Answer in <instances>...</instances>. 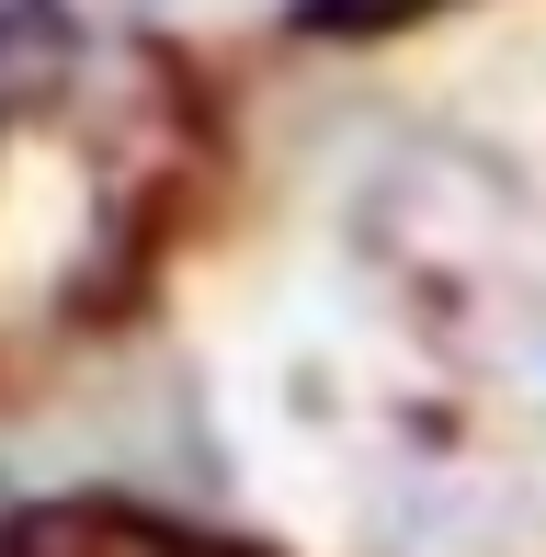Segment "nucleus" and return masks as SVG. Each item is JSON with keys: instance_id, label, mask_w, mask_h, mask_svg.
Segmentation results:
<instances>
[{"instance_id": "obj_1", "label": "nucleus", "mask_w": 546, "mask_h": 557, "mask_svg": "<svg viewBox=\"0 0 546 557\" xmlns=\"http://www.w3.org/2000/svg\"><path fill=\"white\" fill-rule=\"evenodd\" d=\"M319 12H342V23H376V12H410V0H319Z\"/></svg>"}]
</instances>
